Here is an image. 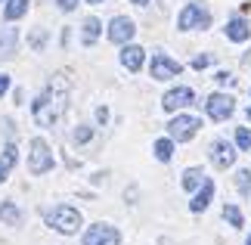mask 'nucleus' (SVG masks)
Here are the masks:
<instances>
[{
	"label": "nucleus",
	"mask_w": 251,
	"mask_h": 245,
	"mask_svg": "<svg viewBox=\"0 0 251 245\" xmlns=\"http://www.w3.org/2000/svg\"><path fill=\"white\" fill-rule=\"evenodd\" d=\"M65 100H69V81H65V75H56L50 84H47V90L34 100L31 106V115L34 121L41 127H53L59 121V115L65 112Z\"/></svg>",
	"instance_id": "1"
},
{
	"label": "nucleus",
	"mask_w": 251,
	"mask_h": 245,
	"mask_svg": "<svg viewBox=\"0 0 251 245\" xmlns=\"http://www.w3.org/2000/svg\"><path fill=\"white\" fill-rule=\"evenodd\" d=\"M47 223H50L56 233L72 236V233H78V227H81V211L72 208V205H56L53 211H47Z\"/></svg>",
	"instance_id": "2"
},
{
	"label": "nucleus",
	"mask_w": 251,
	"mask_h": 245,
	"mask_svg": "<svg viewBox=\"0 0 251 245\" xmlns=\"http://www.w3.org/2000/svg\"><path fill=\"white\" fill-rule=\"evenodd\" d=\"M28 168H31V174H47L53 168V152L50 146H47L41 136H34L31 140V155H28Z\"/></svg>",
	"instance_id": "3"
},
{
	"label": "nucleus",
	"mask_w": 251,
	"mask_h": 245,
	"mask_svg": "<svg viewBox=\"0 0 251 245\" xmlns=\"http://www.w3.org/2000/svg\"><path fill=\"white\" fill-rule=\"evenodd\" d=\"M201 127V121L196 118V115H177L171 124H168V134H171V140H177V143H186L196 136V131Z\"/></svg>",
	"instance_id": "4"
},
{
	"label": "nucleus",
	"mask_w": 251,
	"mask_h": 245,
	"mask_svg": "<svg viewBox=\"0 0 251 245\" xmlns=\"http://www.w3.org/2000/svg\"><path fill=\"white\" fill-rule=\"evenodd\" d=\"M177 25H180V31H189V28H208V25H211V13H208L201 3H189V6L180 13Z\"/></svg>",
	"instance_id": "5"
},
{
	"label": "nucleus",
	"mask_w": 251,
	"mask_h": 245,
	"mask_svg": "<svg viewBox=\"0 0 251 245\" xmlns=\"http://www.w3.org/2000/svg\"><path fill=\"white\" fill-rule=\"evenodd\" d=\"M233 109H236V100L226 96V93H211L208 103H205L208 118H214V121H226L229 115H233Z\"/></svg>",
	"instance_id": "6"
},
{
	"label": "nucleus",
	"mask_w": 251,
	"mask_h": 245,
	"mask_svg": "<svg viewBox=\"0 0 251 245\" xmlns=\"http://www.w3.org/2000/svg\"><path fill=\"white\" fill-rule=\"evenodd\" d=\"M84 245H121V233L109 223H93L84 233Z\"/></svg>",
	"instance_id": "7"
},
{
	"label": "nucleus",
	"mask_w": 251,
	"mask_h": 245,
	"mask_svg": "<svg viewBox=\"0 0 251 245\" xmlns=\"http://www.w3.org/2000/svg\"><path fill=\"white\" fill-rule=\"evenodd\" d=\"M133 34H137V25H133V19H127V16H115L112 22H109V41H112V44H127Z\"/></svg>",
	"instance_id": "8"
},
{
	"label": "nucleus",
	"mask_w": 251,
	"mask_h": 245,
	"mask_svg": "<svg viewBox=\"0 0 251 245\" xmlns=\"http://www.w3.org/2000/svg\"><path fill=\"white\" fill-rule=\"evenodd\" d=\"M211 162H214V168H220V171L233 168V162H236V146L226 143V140H214V143H211Z\"/></svg>",
	"instance_id": "9"
},
{
	"label": "nucleus",
	"mask_w": 251,
	"mask_h": 245,
	"mask_svg": "<svg viewBox=\"0 0 251 245\" xmlns=\"http://www.w3.org/2000/svg\"><path fill=\"white\" fill-rule=\"evenodd\" d=\"M177 75H180V62L177 59H171L165 53L152 56V78H155V81H168V78H177Z\"/></svg>",
	"instance_id": "10"
},
{
	"label": "nucleus",
	"mask_w": 251,
	"mask_h": 245,
	"mask_svg": "<svg viewBox=\"0 0 251 245\" xmlns=\"http://www.w3.org/2000/svg\"><path fill=\"white\" fill-rule=\"evenodd\" d=\"M192 100H196V93H192L189 87H174V90L165 93L161 106H165V112H177V109H183V106H192Z\"/></svg>",
	"instance_id": "11"
},
{
	"label": "nucleus",
	"mask_w": 251,
	"mask_h": 245,
	"mask_svg": "<svg viewBox=\"0 0 251 245\" xmlns=\"http://www.w3.org/2000/svg\"><path fill=\"white\" fill-rule=\"evenodd\" d=\"M143 59H146V50H143V47L124 44V50H121V65L127 68V72H140V68H143Z\"/></svg>",
	"instance_id": "12"
},
{
	"label": "nucleus",
	"mask_w": 251,
	"mask_h": 245,
	"mask_svg": "<svg viewBox=\"0 0 251 245\" xmlns=\"http://www.w3.org/2000/svg\"><path fill=\"white\" fill-rule=\"evenodd\" d=\"M211 199H214V183L205 177V183H201V186H199V192H196V199L189 202V208L199 214V211H205L208 205H211Z\"/></svg>",
	"instance_id": "13"
},
{
	"label": "nucleus",
	"mask_w": 251,
	"mask_h": 245,
	"mask_svg": "<svg viewBox=\"0 0 251 245\" xmlns=\"http://www.w3.org/2000/svg\"><path fill=\"white\" fill-rule=\"evenodd\" d=\"M226 37H229V41H236V44L248 41V37H251L248 22H245V19H229V22H226Z\"/></svg>",
	"instance_id": "14"
},
{
	"label": "nucleus",
	"mask_w": 251,
	"mask_h": 245,
	"mask_svg": "<svg viewBox=\"0 0 251 245\" xmlns=\"http://www.w3.org/2000/svg\"><path fill=\"white\" fill-rule=\"evenodd\" d=\"M16 28H3L0 31V59H9V56L16 53Z\"/></svg>",
	"instance_id": "15"
},
{
	"label": "nucleus",
	"mask_w": 251,
	"mask_h": 245,
	"mask_svg": "<svg viewBox=\"0 0 251 245\" xmlns=\"http://www.w3.org/2000/svg\"><path fill=\"white\" fill-rule=\"evenodd\" d=\"M13 164H16V146H13V143H6L3 155H0V183H3V180L9 177V171H13Z\"/></svg>",
	"instance_id": "16"
},
{
	"label": "nucleus",
	"mask_w": 251,
	"mask_h": 245,
	"mask_svg": "<svg viewBox=\"0 0 251 245\" xmlns=\"http://www.w3.org/2000/svg\"><path fill=\"white\" fill-rule=\"evenodd\" d=\"M0 220H3V223H9V227L22 223V211L16 208V202H3V205H0Z\"/></svg>",
	"instance_id": "17"
},
{
	"label": "nucleus",
	"mask_w": 251,
	"mask_h": 245,
	"mask_svg": "<svg viewBox=\"0 0 251 245\" xmlns=\"http://www.w3.org/2000/svg\"><path fill=\"white\" fill-rule=\"evenodd\" d=\"M28 13V0H9L6 9H3V19L6 22H16V19H22Z\"/></svg>",
	"instance_id": "18"
},
{
	"label": "nucleus",
	"mask_w": 251,
	"mask_h": 245,
	"mask_svg": "<svg viewBox=\"0 0 251 245\" xmlns=\"http://www.w3.org/2000/svg\"><path fill=\"white\" fill-rule=\"evenodd\" d=\"M201 183H205V171H201V168H189L186 174H183V190H186V192L199 190Z\"/></svg>",
	"instance_id": "19"
},
{
	"label": "nucleus",
	"mask_w": 251,
	"mask_h": 245,
	"mask_svg": "<svg viewBox=\"0 0 251 245\" xmlns=\"http://www.w3.org/2000/svg\"><path fill=\"white\" fill-rule=\"evenodd\" d=\"M100 28H102V25H100V19H93V16H90V19H87V22H84L81 41H84L87 47H90V44H96V37H100Z\"/></svg>",
	"instance_id": "20"
},
{
	"label": "nucleus",
	"mask_w": 251,
	"mask_h": 245,
	"mask_svg": "<svg viewBox=\"0 0 251 245\" xmlns=\"http://www.w3.org/2000/svg\"><path fill=\"white\" fill-rule=\"evenodd\" d=\"M171 155H174V140H155V159L171 162Z\"/></svg>",
	"instance_id": "21"
},
{
	"label": "nucleus",
	"mask_w": 251,
	"mask_h": 245,
	"mask_svg": "<svg viewBox=\"0 0 251 245\" xmlns=\"http://www.w3.org/2000/svg\"><path fill=\"white\" fill-rule=\"evenodd\" d=\"M224 218H226L229 223H233V227H242V223H245V218H242V211H239L236 205H224Z\"/></svg>",
	"instance_id": "22"
},
{
	"label": "nucleus",
	"mask_w": 251,
	"mask_h": 245,
	"mask_svg": "<svg viewBox=\"0 0 251 245\" xmlns=\"http://www.w3.org/2000/svg\"><path fill=\"white\" fill-rule=\"evenodd\" d=\"M236 183H239V192L242 195H251V171H239Z\"/></svg>",
	"instance_id": "23"
},
{
	"label": "nucleus",
	"mask_w": 251,
	"mask_h": 245,
	"mask_svg": "<svg viewBox=\"0 0 251 245\" xmlns=\"http://www.w3.org/2000/svg\"><path fill=\"white\" fill-rule=\"evenodd\" d=\"M236 146L239 149H251V131L248 127H239L236 131Z\"/></svg>",
	"instance_id": "24"
},
{
	"label": "nucleus",
	"mask_w": 251,
	"mask_h": 245,
	"mask_svg": "<svg viewBox=\"0 0 251 245\" xmlns=\"http://www.w3.org/2000/svg\"><path fill=\"white\" fill-rule=\"evenodd\" d=\"M93 136V127H87V124H81L78 131H75V143H87Z\"/></svg>",
	"instance_id": "25"
},
{
	"label": "nucleus",
	"mask_w": 251,
	"mask_h": 245,
	"mask_svg": "<svg viewBox=\"0 0 251 245\" xmlns=\"http://www.w3.org/2000/svg\"><path fill=\"white\" fill-rule=\"evenodd\" d=\"M44 44H47V31H44V28H37V31L31 34V47L37 50V47H44Z\"/></svg>",
	"instance_id": "26"
},
{
	"label": "nucleus",
	"mask_w": 251,
	"mask_h": 245,
	"mask_svg": "<svg viewBox=\"0 0 251 245\" xmlns=\"http://www.w3.org/2000/svg\"><path fill=\"white\" fill-rule=\"evenodd\" d=\"M211 65V56H196L192 59V68H208Z\"/></svg>",
	"instance_id": "27"
},
{
	"label": "nucleus",
	"mask_w": 251,
	"mask_h": 245,
	"mask_svg": "<svg viewBox=\"0 0 251 245\" xmlns=\"http://www.w3.org/2000/svg\"><path fill=\"white\" fill-rule=\"evenodd\" d=\"M214 81H217V84H233V75H229V72H217Z\"/></svg>",
	"instance_id": "28"
},
{
	"label": "nucleus",
	"mask_w": 251,
	"mask_h": 245,
	"mask_svg": "<svg viewBox=\"0 0 251 245\" xmlns=\"http://www.w3.org/2000/svg\"><path fill=\"white\" fill-rule=\"evenodd\" d=\"M56 3H59V9H65V13H72V9L78 6V0H56Z\"/></svg>",
	"instance_id": "29"
},
{
	"label": "nucleus",
	"mask_w": 251,
	"mask_h": 245,
	"mask_svg": "<svg viewBox=\"0 0 251 245\" xmlns=\"http://www.w3.org/2000/svg\"><path fill=\"white\" fill-rule=\"evenodd\" d=\"M6 87H9V78H6L3 72H0V96H3V93H6Z\"/></svg>",
	"instance_id": "30"
},
{
	"label": "nucleus",
	"mask_w": 251,
	"mask_h": 245,
	"mask_svg": "<svg viewBox=\"0 0 251 245\" xmlns=\"http://www.w3.org/2000/svg\"><path fill=\"white\" fill-rule=\"evenodd\" d=\"M96 118L105 121V118H109V109H105V106H100V109H96Z\"/></svg>",
	"instance_id": "31"
},
{
	"label": "nucleus",
	"mask_w": 251,
	"mask_h": 245,
	"mask_svg": "<svg viewBox=\"0 0 251 245\" xmlns=\"http://www.w3.org/2000/svg\"><path fill=\"white\" fill-rule=\"evenodd\" d=\"M242 62H245V65H251V50H248V53L242 56Z\"/></svg>",
	"instance_id": "32"
},
{
	"label": "nucleus",
	"mask_w": 251,
	"mask_h": 245,
	"mask_svg": "<svg viewBox=\"0 0 251 245\" xmlns=\"http://www.w3.org/2000/svg\"><path fill=\"white\" fill-rule=\"evenodd\" d=\"M130 3H137V6H146V3H149V0H130Z\"/></svg>",
	"instance_id": "33"
},
{
	"label": "nucleus",
	"mask_w": 251,
	"mask_h": 245,
	"mask_svg": "<svg viewBox=\"0 0 251 245\" xmlns=\"http://www.w3.org/2000/svg\"><path fill=\"white\" fill-rule=\"evenodd\" d=\"M87 3H102V0H87Z\"/></svg>",
	"instance_id": "34"
},
{
	"label": "nucleus",
	"mask_w": 251,
	"mask_h": 245,
	"mask_svg": "<svg viewBox=\"0 0 251 245\" xmlns=\"http://www.w3.org/2000/svg\"><path fill=\"white\" fill-rule=\"evenodd\" d=\"M245 245H251V236H248V239H245Z\"/></svg>",
	"instance_id": "35"
},
{
	"label": "nucleus",
	"mask_w": 251,
	"mask_h": 245,
	"mask_svg": "<svg viewBox=\"0 0 251 245\" xmlns=\"http://www.w3.org/2000/svg\"><path fill=\"white\" fill-rule=\"evenodd\" d=\"M248 118H251V109H248Z\"/></svg>",
	"instance_id": "36"
}]
</instances>
